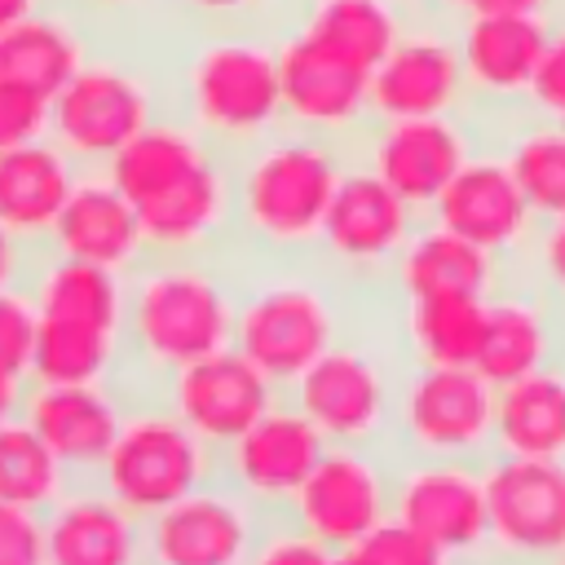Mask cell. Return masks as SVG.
Segmentation results:
<instances>
[{
	"label": "cell",
	"instance_id": "obj_19",
	"mask_svg": "<svg viewBox=\"0 0 565 565\" xmlns=\"http://www.w3.org/2000/svg\"><path fill=\"white\" fill-rule=\"evenodd\" d=\"M428 221H437L450 234H459V238L477 243L481 252L499 256L512 274L521 269V260L534 243V230H539V216L530 212L516 177L508 172L503 154L490 141H481V150L441 190Z\"/></svg>",
	"mask_w": 565,
	"mask_h": 565
},
{
	"label": "cell",
	"instance_id": "obj_4",
	"mask_svg": "<svg viewBox=\"0 0 565 565\" xmlns=\"http://www.w3.org/2000/svg\"><path fill=\"white\" fill-rule=\"evenodd\" d=\"M163 79L168 110L225 154H238L282 128L278 31L269 26L185 31Z\"/></svg>",
	"mask_w": 565,
	"mask_h": 565
},
{
	"label": "cell",
	"instance_id": "obj_49",
	"mask_svg": "<svg viewBox=\"0 0 565 565\" xmlns=\"http://www.w3.org/2000/svg\"><path fill=\"white\" fill-rule=\"evenodd\" d=\"M331 565H366V561H362V556L349 547V552H335V561H331Z\"/></svg>",
	"mask_w": 565,
	"mask_h": 565
},
{
	"label": "cell",
	"instance_id": "obj_41",
	"mask_svg": "<svg viewBox=\"0 0 565 565\" xmlns=\"http://www.w3.org/2000/svg\"><path fill=\"white\" fill-rule=\"evenodd\" d=\"M0 565H44V512L0 503Z\"/></svg>",
	"mask_w": 565,
	"mask_h": 565
},
{
	"label": "cell",
	"instance_id": "obj_25",
	"mask_svg": "<svg viewBox=\"0 0 565 565\" xmlns=\"http://www.w3.org/2000/svg\"><path fill=\"white\" fill-rule=\"evenodd\" d=\"M44 565H141V516L97 481H71L44 512Z\"/></svg>",
	"mask_w": 565,
	"mask_h": 565
},
{
	"label": "cell",
	"instance_id": "obj_12",
	"mask_svg": "<svg viewBox=\"0 0 565 565\" xmlns=\"http://www.w3.org/2000/svg\"><path fill=\"white\" fill-rule=\"evenodd\" d=\"M486 472V561L490 565H556L565 552V463L490 455Z\"/></svg>",
	"mask_w": 565,
	"mask_h": 565
},
{
	"label": "cell",
	"instance_id": "obj_18",
	"mask_svg": "<svg viewBox=\"0 0 565 565\" xmlns=\"http://www.w3.org/2000/svg\"><path fill=\"white\" fill-rule=\"evenodd\" d=\"M265 521L216 477L141 521V565H247Z\"/></svg>",
	"mask_w": 565,
	"mask_h": 565
},
{
	"label": "cell",
	"instance_id": "obj_5",
	"mask_svg": "<svg viewBox=\"0 0 565 565\" xmlns=\"http://www.w3.org/2000/svg\"><path fill=\"white\" fill-rule=\"evenodd\" d=\"M238 260V256H234ZM358 296L309 260H238L234 349L274 384L291 388L335 340L358 327Z\"/></svg>",
	"mask_w": 565,
	"mask_h": 565
},
{
	"label": "cell",
	"instance_id": "obj_26",
	"mask_svg": "<svg viewBox=\"0 0 565 565\" xmlns=\"http://www.w3.org/2000/svg\"><path fill=\"white\" fill-rule=\"evenodd\" d=\"M93 49H97V31L79 13L49 0L22 22L0 31V84L53 102Z\"/></svg>",
	"mask_w": 565,
	"mask_h": 565
},
{
	"label": "cell",
	"instance_id": "obj_52",
	"mask_svg": "<svg viewBox=\"0 0 565 565\" xmlns=\"http://www.w3.org/2000/svg\"><path fill=\"white\" fill-rule=\"evenodd\" d=\"M561 124H565V119H561Z\"/></svg>",
	"mask_w": 565,
	"mask_h": 565
},
{
	"label": "cell",
	"instance_id": "obj_1",
	"mask_svg": "<svg viewBox=\"0 0 565 565\" xmlns=\"http://www.w3.org/2000/svg\"><path fill=\"white\" fill-rule=\"evenodd\" d=\"M106 177L132 203L150 256H234V154L181 115L141 128Z\"/></svg>",
	"mask_w": 565,
	"mask_h": 565
},
{
	"label": "cell",
	"instance_id": "obj_22",
	"mask_svg": "<svg viewBox=\"0 0 565 565\" xmlns=\"http://www.w3.org/2000/svg\"><path fill=\"white\" fill-rule=\"evenodd\" d=\"M128 411L124 384H26L22 419L57 455L71 481H93Z\"/></svg>",
	"mask_w": 565,
	"mask_h": 565
},
{
	"label": "cell",
	"instance_id": "obj_48",
	"mask_svg": "<svg viewBox=\"0 0 565 565\" xmlns=\"http://www.w3.org/2000/svg\"><path fill=\"white\" fill-rule=\"evenodd\" d=\"M40 4H49V0H0V31L13 26V22H22V18L35 13Z\"/></svg>",
	"mask_w": 565,
	"mask_h": 565
},
{
	"label": "cell",
	"instance_id": "obj_16",
	"mask_svg": "<svg viewBox=\"0 0 565 565\" xmlns=\"http://www.w3.org/2000/svg\"><path fill=\"white\" fill-rule=\"evenodd\" d=\"M331 441L282 393L243 437L216 455V477L234 486L260 516H282Z\"/></svg>",
	"mask_w": 565,
	"mask_h": 565
},
{
	"label": "cell",
	"instance_id": "obj_15",
	"mask_svg": "<svg viewBox=\"0 0 565 565\" xmlns=\"http://www.w3.org/2000/svg\"><path fill=\"white\" fill-rule=\"evenodd\" d=\"M393 521L428 539L450 565L486 561V472L463 459H397Z\"/></svg>",
	"mask_w": 565,
	"mask_h": 565
},
{
	"label": "cell",
	"instance_id": "obj_38",
	"mask_svg": "<svg viewBox=\"0 0 565 565\" xmlns=\"http://www.w3.org/2000/svg\"><path fill=\"white\" fill-rule=\"evenodd\" d=\"M525 110L543 115V119H556V124L565 119V13L552 18V26H547V44H543L539 71L530 79Z\"/></svg>",
	"mask_w": 565,
	"mask_h": 565
},
{
	"label": "cell",
	"instance_id": "obj_17",
	"mask_svg": "<svg viewBox=\"0 0 565 565\" xmlns=\"http://www.w3.org/2000/svg\"><path fill=\"white\" fill-rule=\"evenodd\" d=\"M472 115L455 26L415 13L402 40L371 71V119H433Z\"/></svg>",
	"mask_w": 565,
	"mask_h": 565
},
{
	"label": "cell",
	"instance_id": "obj_35",
	"mask_svg": "<svg viewBox=\"0 0 565 565\" xmlns=\"http://www.w3.org/2000/svg\"><path fill=\"white\" fill-rule=\"evenodd\" d=\"M163 13L185 31H216V26L278 31L291 13V0H163Z\"/></svg>",
	"mask_w": 565,
	"mask_h": 565
},
{
	"label": "cell",
	"instance_id": "obj_9",
	"mask_svg": "<svg viewBox=\"0 0 565 565\" xmlns=\"http://www.w3.org/2000/svg\"><path fill=\"white\" fill-rule=\"evenodd\" d=\"M499 388L477 366H402L388 450L397 459H463L494 455Z\"/></svg>",
	"mask_w": 565,
	"mask_h": 565
},
{
	"label": "cell",
	"instance_id": "obj_33",
	"mask_svg": "<svg viewBox=\"0 0 565 565\" xmlns=\"http://www.w3.org/2000/svg\"><path fill=\"white\" fill-rule=\"evenodd\" d=\"M486 141L503 154L539 221L565 216V124L516 110L499 128H486Z\"/></svg>",
	"mask_w": 565,
	"mask_h": 565
},
{
	"label": "cell",
	"instance_id": "obj_20",
	"mask_svg": "<svg viewBox=\"0 0 565 565\" xmlns=\"http://www.w3.org/2000/svg\"><path fill=\"white\" fill-rule=\"evenodd\" d=\"M154 393L216 455L234 437H243L282 397V388H274L234 344L221 349V353H207V358H199V362H190L181 371H172Z\"/></svg>",
	"mask_w": 565,
	"mask_h": 565
},
{
	"label": "cell",
	"instance_id": "obj_3",
	"mask_svg": "<svg viewBox=\"0 0 565 565\" xmlns=\"http://www.w3.org/2000/svg\"><path fill=\"white\" fill-rule=\"evenodd\" d=\"M349 146L278 128L234 154V256L309 260L349 168Z\"/></svg>",
	"mask_w": 565,
	"mask_h": 565
},
{
	"label": "cell",
	"instance_id": "obj_36",
	"mask_svg": "<svg viewBox=\"0 0 565 565\" xmlns=\"http://www.w3.org/2000/svg\"><path fill=\"white\" fill-rule=\"evenodd\" d=\"M516 274L525 282H534L561 309V318H565V216L539 221L534 243H530V252H525V260H521Z\"/></svg>",
	"mask_w": 565,
	"mask_h": 565
},
{
	"label": "cell",
	"instance_id": "obj_39",
	"mask_svg": "<svg viewBox=\"0 0 565 565\" xmlns=\"http://www.w3.org/2000/svg\"><path fill=\"white\" fill-rule=\"evenodd\" d=\"M335 552L322 547L318 539H309L305 530H296L287 516H269L247 565H331Z\"/></svg>",
	"mask_w": 565,
	"mask_h": 565
},
{
	"label": "cell",
	"instance_id": "obj_2",
	"mask_svg": "<svg viewBox=\"0 0 565 565\" xmlns=\"http://www.w3.org/2000/svg\"><path fill=\"white\" fill-rule=\"evenodd\" d=\"M234 256H146L128 274L124 384L154 393L172 371L234 344Z\"/></svg>",
	"mask_w": 565,
	"mask_h": 565
},
{
	"label": "cell",
	"instance_id": "obj_10",
	"mask_svg": "<svg viewBox=\"0 0 565 565\" xmlns=\"http://www.w3.org/2000/svg\"><path fill=\"white\" fill-rule=\"evenodd\" d=\"M419 221L424 216L411 203H402L366 163L349 154V168L331 194L313 260L327 274H335L353 296H362L366 287L388 296L393 265Z\"/></svg>",
	"mask_w": 565,
	"mask_h": 565
},
{
	"label": "cell",
	"instance_id": "obj_32",
	"mask_svg": "<svg viewBox=\"0 0 565 565\" xmlns=\"http://www.w3.org/2000/svg\"><path fill=\"white\" fill-rule=\"evenodd\" d=\"M494 455L565 463V353L499 388Z\"/></svg>",
	"mask_w": 565,
	"mask_h": 565
},
{
	"label": "cell",
	"instance_id": "obj_45",
	"mask_svg": "<svg viewBox=\"0 0 565 565\" xmlns=\"http://www.w3.org/2000/svg\"><path fill=\"white\" fill-rule=\"evenodd\" d=\"M472 9H490V13H525V18H561L565 0H472Z\"/></svg>",
	"mask_w": 565,
	"mask_h": 565
},
{
	"label": "cell",
	"instance_id": "obj_40",
	"mask_svg": "<svg viewBox=\"0 0 565 565\" xmlns=\"http://www.w3.org/2000/svg\"><path fill=\"white\" fill-rule=\"evenodd\" d=\"M366 565H450L428 539H419L415 530H406L402 521H384L371 539H362L353 547Z\"/></svg>",
	"mask_w": 565,
	"mask_h": 565
},
{
	"label": "cell",
	"instance_id": "obj_28",
	"mask_svg": "<svg viewBox=\"0 0 565 565\" xmlns=\"http://www.w3.org/2000/svg\"><path fill=\"white\" fill-rule=\"evenodd\" d=\"M75 177L79 163L53 137H35L13 150H0V225L13 230L35 252H44L75 190Z\"/></svg>",
	"mask_w": 565,
	"mask_h": 565
},
{
	"label": "cell",
	"instance_id": "obj_44",
	"mask_svg": "<svg viewBox=\"0 0 565 565\" xmlns=\"http://www.w3.org/2000/svg\"><path fill=\"white\" fill-rule=\"evenodd\" d=\"M35 256H40V252H35L31 243H22L13 230H4V225H0V291L26 287Z\"/></svg>",
	"mask_w": 565,
	"mask_h": 565
},
{
	"label": "cell",
	"instance_id": "obj_30",
	"mask_svg": "<svg viewBox=\"0 0 565 565\" xmlns=\"http://www.w3.org/2000/svg\"><path fill=\"white\" fill-rule=\"evenodd\" d=\"M411 0H291L287 22L313 35L318 44L335 49L362 71H375L384 53L411 26Z\"/></svg>",
	"mask_w": 565,
	"mask_h": 565
},
{
	"label": "cell",
	"instance_id": "obj_29",
	"mask_svg": "<svg viewBox=\"0 0 565 565\" xmlns=\"http://www.w3.org/2000/svg\"><path fill=\"white\" fill-rule=\"evenodd\" d=\"M490 296H406L388 300V335L406 366H477Z\"/></svg>",
	"mask_w": 565,
	"mask_h": 565
},
{
	"label": "cell",
	"instance_id": "obj_8",
	"mask_svg": "<svg viewBox=\"0 0 565 565\" xmlns=\"http://www.w3.org/2000/svg\"><path fill=\"white\" fill-rule=\"evenodd\" d=\"M132 516H154L177 499L216 481V450L199 441L159 393H128L124 424L106 463L93 477Z\"/></svg>",
	"mask_w": 565,
	"mask_h": 565
},
{
	"label": "cell",
	"instance_id": "obj_43",
	"mask_svg": "<svg viewBox=\"0 0 565 565\" xmlns=\"http://www.w3.org/2000/svg\"><path fill=\"white\" fill-rule=\"evenodd\" d=\"M57 4H62V9H71V13H79L97 35L119 31V26L141 22L146 13L163 9V0H57Z\"/></svg>",
	"mask_w": 565,
	"mask_h": 565
},
{
	"label": "cell",
	"instance_id": "obj_21",
	"mask_svg": "<svg viewBox=\"0 0 565 565\" xmlns=\"http://www.w3.org/2000/svg\"><path fill=\"white\" fill-rule=\"evenodd\" d=\"M450 26H455L472 115H486V110L516 115V110H525L530 79L539 71L552 22L547 18H525V13L468 9Z\"/></svg>",
	"mask_w": 565,
	"mask_h": 565
},
{
	"label": "cell",
	"instance_id": "obj_24",
	"mask_svg": "<svg viewBox=\"0 0 565 565\" xmlns=\"http://www.w3.org/2000/svg\"><path fill=\"white\" fill-rule=\"evenodd\" d=\"M565 353V318L561 309L521 274H512L486 300V340L477 353V371L503 388Z\"/></svg>",
	"mask_w": 565,
	"mask_h": 565
},
{
	"label": "cell",
	"instance_id": "obj_13",
	"mask_svg": "<svg viewBox=\"0 0 565 565\" xmlns=\"http://www.w3.org/2000/svg\"><path fill=\"white\" fill-rule=\"evenodd\" d=\"M486 128L477 115H433V119H371L353 141V159L366 163L402 203L419 216L433 212L441 190L481 150Z\"/></svg>",
	"mask_w": 565,
	"mask_h": 565
},
{
	"label": "cell",
	"instance_id": "obj_47",
	"mask_svg": "<svg viewBox=\"0 0 565 565\" xmlns=\"http://www.w3.org/2000/svg\"><path fill=\"white\" fill-rule=\"evenodd\" d=\"M411 4H415V13L446 18V22H455L459 13H468V9H472V0H411Z\"/></svg>",
	"mask_w": 565,
	"mask_h": 565
},
{
	"label": "cell",
	"instance_id": "obj_42",
	"mask_svg": "<svg viewBox=\"0 0 565 565\" xmlns=\"http://www.w3.org/2000/svg\"><path fill=\"white\" fill-rule=\"evenodd\" d=\"M35 137H49V102L0 84V150H13Z\"/></svg>",
	"mask_w": 565,
	"mask_h": 565
},
{
	"label": "cell",
	"instance_id": "obj_11",
	"mask_svg": "<svg viewBox=\"0 0 565 565\" xmlns=\"http://www.w3.org/2000/svg\"><path fill=\"white\" fill-rule=\"evenodd\" d=\"M393 472L388 446H327L282 516L322 547L349 552L393 521Z\"/></svg>",
	"mask_w": 565,
	"mask_h": 565
},
{
	"label": "cell",
	"instance_id": "obj_34",
	"mask_svg": "<svg viewBox=\"0 0 565 565\" xmlns=\"http://www.w3.org/2000/svg\"><path fill=\"white\" fill-rule=\"evenodd\" d=\"M66 490H71V472L35 437V428L22 415L0 424V503L49 512Z\"/></svg>",
	"mask_w": 565,
	"mask_h": 565
},
{
	"label": "cell",
	"instance_id": "obj_31",
	"mask_svg": "<svg viewBox=\"0 0 565 565\" xmlns=\"http://www.w3.org/2000/svg\"><path fill=\"white\" fill-rule=\"evenodd\" d=\"M26 296L35 305V318H53V322L124 331V318H128V278L124 274H110V269H97L84 260H66L53 252L35 256Z\"/></svg>",
	"mask_w": 565,
	"mask_h": 565
},
{
	"label": "cell",
	"instance_id": "obj_50",
	"mask_svg": "<svg viewBox=\"0 0 565 565\" xmlns=\"http://www.w3.org/2000/svg\"><path fill=\"white\" fill-rule=\"evenodd\" d=\"M455 565H490V561H455Z\"/></svg>",
	"mask_w": 565,
	"mask_h": 565
},
{
	"label": "cell",
	"instance_id": "obj_27",
	"mask_svg": "<svg viewBox=\"0 0 565 565\" xmlns=\"http://www.w3.org/2000/svg\"><path fill=\"white\" fill-rule=\"evenodd\" d=\"M512 278V269L481 252L477 243L450 234L437 221H419L415 234L406 238L393 278H388V300H406V296H494L503 282Z\"/></svg>",
	"mask_w": 565,
	"mask_h": 565
},
{
	"label": "cell",
	"instance_id": "obj_14",
	"mask_svg": "<svg viewBox=\"0 0 565 565\" xmlns=\"http://www.w3.org/2000/svg\"><path fill=\"white\" fill-rule=\"evenodd\" d=\"M278 88L282 128L313 132L353 150L371 124V71L318 44L300 26H278Z\"/></svg>",
	"mask_w": 565,
	"mask_h": 565
},
{
	"label": "cell",
	"instance_id": "obj_37",
	"mask_svg": "<svg viewBox=\"0 0 565 565\" xmlns=\"http://www.w3.org/2000/svg\"><path fill=\"white\" fill-rule=\"evenodd\" d=\"M35 358V305L26 287L0 291V371L31 380Z\"/></svg>",
	"mask_w": 565,
	"mask_h": 565
},
{
	"label": "cell",
	"instance_id": "obj_6",
	"mask_svg": "<svg viewBox=\"0 0 565 565\" xmlns=\"http://www.w3.org/2000/svg\"><path fill=\"white\" fill-rule=\"evenodd\" d=\"M168 115V79L124 44L97 40L84 66L49 102V137L79 163L106 168L141 128Z\"/></svg>",
	"mask_w": 565,
	"mask_h": 565
},
{
	"label": "cell",
	"instance_id": "obj_51",
	"mask_svg": "<svg viewBox=\"0 0 565 565\" xmlns=\"http://www.w3.org/2000/svg\"><path fill=\"white\" fill-rule=\"evenodd\" d=\"M556 565H565V552H561V556H556Z\"/></svg>",
	"mask_w": 565,
	"mask_h": 565
},
{
	"label": "cell",
	"instance_id": "obj_7",
	"mask_svg": "<svg viewBox=\"0 0 565 565\" xmlns=\"http://www.w3.org/2000/svg\"><path fill=\"white\" fill-rule=\"evenodd\" d=\"M402 366L388 327L358 322L287 388V397L331 446H388Z\"/></svg>",
	"mask_w": 565,
	"mask_h": 565
},
{
	"label": "cell",
	"instance_id": "obj_46",
	"mask_svg": "<svg viewBox=\"0 0 565 565\" xmlns=\"http://www.w3.org/2000/svg\"><path fill=\"white\" fill-rule=\"evenodd\" d=\"M26 384H31V380L0 371V424H9V419H18V415H22V397H26Z\"/></svg>",
	"mask_w": 565,
	"mask_h": 565
},
{
	"label": "cell",
	"instance_id": "obj_23",
	"mask_svg": "<svg viewBox=\"0 0 565 565\" xmlns=\"http://www.w3.org/2000/svg\"><path fill=\"white\" fill-rule=\"evenodd\" d=\"M44 252L84 260V265H97V269H110L124 278L150 256L141 221H137L132 203L124 199V190L106 177V168H79L75 190H71Z\"/></svg>",
	"mask_w": 565,
	"mask_h": 565
}]
</instances>
